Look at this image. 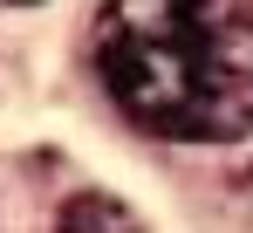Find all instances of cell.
<instances>
[{
    "label": "cell",
    "instance_id": "7a4b0ae2",
    "mask_svg": "<svg viewBox=\"0 0 253 233\" xmlns=\"http://www.w3.org/2000/svg\"><path fill=\"white\" fill-rule=\"evenodd\" d=\"M55 233H144V220L130 213L124 199H110V192H76L62 206V227Z\"/></svg>",
    "mask_w": 253,
    "mask_h": 233
},
{
    "label": "cell",
    "instance_id": "3957f363",
    "mask_svg": "<svg viewBox=\"0 0 253 233\" xmlns=\"http://www.w3.org/2000/svg\"><path fill=\"white\" fill-rule=\"evenodd\" d=\"M7 7H28V0H7Z\"/></svg>",
    "mask_w": 253,
    "mask_h": 233
},
{
    "label": "cell",
    "instance_id": "6da1fadb",
    "mask_svg": "<svg viewBox=\"0 0 253 233\" xmlns=\"http://www.w3.org/2000/svg\"><path fill=\"white\" fill-rule=\"evenodd\" d=\"M96 76L151 137L233 144L253 130V7L110 0L96 14Z\"/></svg>",
    "mask_w": 253,
    "mask_h": 233
}]
</instances>
